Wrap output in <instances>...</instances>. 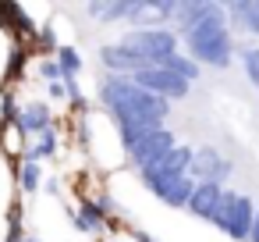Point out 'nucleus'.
<instances>
[{"label":"nucleus","mask_w":259,"mask_h":242,"mask_svg":"<svg viewBox=\"0 0 259 242\" xmlns=\"http://www.w3.org/2000/svg\"><path fill=\"white\" fill-rule=\"evenodd\" d=\"M100 103L103 111L114 118L117 125V139H121V150L132 153V146L153 132V128H163L167 125V114H170V103L146 93L135 79L128 75H107L100 82Z\"/></svg>","instance_id":"f257e3e1"},{"label":"nucleus","mask_w":259,"mask_h":242,"mask_svg":"<svg viewBox=\"0 0 259 242\" xmlns=\"http://www.w3.org/2000/svg\"><path fill=\"white\" fill-rule=\"evenodd\" d=\"M185 54L199 64V68H227L234 61V32L227 25V11L209 15L206 22H199L192 32L181 36Z\"/></svg>","instance_id":"f03ea898"},{"label":"nucleus","mask_w":259,"mask_h":242,"mask_svg":"<svg viewBox=\"0 0 259 242\" xmlns=\"http://www.w3.org/2000/svg\"><path fill=\"white\" fill-rule=\"evenodd\" d=\"M121 43L135 47L153 68L167 64V57L181 54V36L170 29V25H146V29H128L121 36Z\"/></svg>","instance_id":"7ed1b4c3"},{"label":"nucleus","mask_w":259,"mask_h":242,"mask_svg":"<svg viewBox=\"0 0 259 242\" xmlns=\"http://www.w3.org/2000/svg\"><path fill=\"white\" fill-rule=\"evenodd\" d=\"M255 203H252V196H245V192H224V199H220V210H217V217H213V228H220L227 238H234V242H248V235H252V221H255Z\"/></svg>","instance_id":"20e7f679"},{"label":"nucleus","mask_w":259,"mask_h":242,"mask_svg":"<svg viewBox=\"0 0 259 242\" xmlns=\"http://www.w3.org/2000/svg\"><path fill=\"white\" fill-rule=\"evenodd\" d=\"M192 146H185V143H178L170 153H163L153 167H146L139 178H142V185L149 189V192H156L160 185H167V182H174V178H185L188 171H192Z\"/></svg>","instance_id":"39448f33"},{"label":"nucleus","mask_w":259,"mask_h":242,"mask_svg":"<svg viewBox=\"0 0 259 242\" xmlns=\"http://www.w3.org/2000/svg\"><path fill=\"white\" fill-rule=\"evenodd\" d=\"M174 146H178V135H174V132L163 125V128H153V132H146V135H142V139L132 146L128 160H132V167L142 175L146 167H153V164H156L163 153H170Z\"/></svg>","instance_id":"423d86ee"},{"label":"nucleus","mask_w":259,"mask_h":242,"mask_svg":"<svg viewBox=\"0 0 259 242\" xmlns=\"http://www.w3.org/2000/svg\"><path fill=\"white\" fill-rule=\"evenodd\" d=\"M100 64L107 68V75H139V72H146V68H153L135 47H128V43H107V47H100Z\"/></svg>","instance_id":"0eeeda50"},{"label":"nucleus","mask_w":259,"mask_h":242,"mask_svg":"<svg viewBox=\"0 0 259 242\" xmlns=\"http://www.w3.org/2000/svg\"><path fill=\"white\" fill-rule=\"evenodd\" d=\"M146 93H153V96H160V100H167V103H174V100H185L188 96V82L185 79H178L174 72H167V68H146V72H139V75H132Z\"/></svg>","instance_id":"6e6552de"},{"label":"nucleus","mask_w":259,"mask_h":242,"mask_svg":"<svg viewBox=\"0 0 259 242\" xmlns=\"http://www.w3.org/2000/svg\"><path fill=\"white\" fill-rule=\"evenodd\" d=\"M195 182H213V185H227V178H231V160L220 153V150H213V146H199L195 153H192V171H188Z\"/></svg>","instance_id":"1a4fd4ad"},{"label":"nucleus","mask_w":259,"mask_h":242,"mask_svg":"<svg viewBox=\"0 0 259 242\" xmlns=\"http://www.w3.org/2000/svg\"><path fill=\"white\" fill-rule=\"evenodd\" d=\"M47 128H54V107H50L47 100L22 103V114H18V121H15V132H18L25 143H32V139L43 135Z\"/></svg>","instance_id":"9d476101"},{"label":"nucleus","mask_w":259,"mask_h":242,"mask_svg":"<svg viewBox=\"0 0 259 242\" xmlns=\"http://www.w3.org/2000/svg\"><path fill=\"white\" fill-rule=\"evenodd\" d=\"M0 29H4L15 43H29L36 36V25L29 18V11L15 0H0Z\"/></svg>","instance_id":"9b49d317"},{"label":"nucleus","mask_w":259,"mask_h":242,"mask_svg":"<svg viewBox=\"0 0 259 242\" xmlns=\"http://www.w3.org/2000/svg\"><path fill=\"white\" fill-rule=\"evenodd\" d=\"M217 11H224V4H217V0H178V15H174L170 29L178 36H185V32H192L199 22H206Z\"/></svg>","instance_id":"f8f14e48"},{"label":"nucleus","mask_w":259,"mask_h":242,"mask_svg":"<svg viewBox=\"0 0 259 242\" xmlns=\"http://www.w3.org/2000/svg\"><path fill=\"white\" fill-rule=\"evenodd\" d=\"M224 192H227V185L195 182V192H192V199H188V214H192V217H199V221H209V224H213V217H217V210H220Z\"/></svg>","instance_id":"ddd939ff"},{"label":"nucleus","mask_w":259,"mask_h":242,"mask_svg":"<svg viewBox=\"0 0 259 242\" xmlns=\"http://www.w3.org/2000/svg\"><path fill=\"white\" fill-rule=\"evenodd\" d=\"M227 25L231 32H245V36H259V0H227Z\"/></svg>","instance_id":"4468645a"},{"label":"nucleus","mask_w":259,"mask_h":242,"mask_svg":"<svg viewBox=\"0 0 259 242\" xmlns=\"http://www.w3.org/2000/svg\"><path fill=\"white\" fill-rule=\"evenodd\" d=\"M71 221H75V231H82V235H103L107 231V214L96 206L93 196H78V203L71 210Z\"/></svg>","instance_id":"2eb2a0df"},{"label":"nucleus","mask_w":259,"mask_h":242,"mask_svg":"<svg viewBox=\"0 0 259 242\" xmlns=\"http://www.w3.org/2000/svg\"><path fill=\"white\" fill-rule=\"evenodd\" d=\"M192 192H195V178L192 175H185V178H174V182H167V185H160L153 196L163 203V206H174V210H188V199H192Z\"/></svg>","instance_id":"dca6fc26"},{"label":"nucleus","mask_w":259,"mask_h":242,"mask_svg":"<svg viewBox=\"0 0 259 242\" xmlns=\"http://www.w3.org/2000/svg\"><path fill=\"white\" fill-rule=\"evenodd\" d=\"M57 150H61V128L54 125V128H47L43 135H36V139L25 146L22 160H29V164H43V160H54Z\"/></svg>","instance_id":"f3484780"},{"label":"nucleus","mask_w":259,"mask_h":242,"mask_svg":"<svg viewBox=\"0 0 259 242\" xmlns=\"http://www.w3.org/2000/svg\"><path fill=\"white\" fill-rule=\"evenodd\" d=\"M85 15L96 18L100 25H124L128 18V0H93V4H85Z\"/></svg>","instance_id":"a211bd4d"},{"label":"nucleus","mask_w":259,"mask_h":242,"mask_svg":"<svg viewBox=\"0 0 259 242\" xmlns=\"http://www.w3.org/2000/svg\"><path fill=\"white\" fill-rule=\"evenodd\" d=\"M160 68L174 72V75H178V79H185L188 86H192V82H199V75H202V68H199L185 50H181V54H174V57H167V64H160Z\"/></svg>","instance_id":"6ab92c4d"},{"label":"nucleus","mask_w":259,"mask_h":242,"mask_svg":"<svg viewBox=\"0 0 259 242\" xmlns=\"http://www.w3.org/2000/svg\"><path fill=\"white\" fill-rule=\"evenodd\" d=\"M15 178H18L22 196H32V192H39V189H43V167H39V164L22 160V164H18V171H15Z\"/></svg>","instance_id":"aec40b11"},{"label":"nucleus","mask_w":259,"mask_h":242,"mask_svg":"<svg viewBox=\"0 0 259 242\" xmlns=\"http://www.w3.org/2000/svg\"><path fill=\"white\" fill-rule=\"evenodd\" d=\"M4 242H25V210H22V196L11 199L8 206V235Z\"/></svg>","instance_id":"412c9836"},{"label":"nucleus","mask_w":259,"mask_h":242,"mask_svg":"<svg viewBox=\"0 0 259 242\" xmlns=\"http://www.w3.org/2000/svg\"><path fill=\"white\" fill-rule=\"evenodd\" d=\"M25 47L29 43H11V57H8V72H4L8 86H15L18 79H25Z\"/></svg>","instance_id":"4be33fe9"},{"label":"nucleus","mask_w":259,"mask_h":242,"mask_svg":"<svg viewBox=\"0 0 259 242\" xmlns=\"http://www.w3.org/2000/svg\"><path fill=\"white\" fill-rule=\"evenodd\" d=\"M178 0H149V25H174Z\"/></svg>","instance_id":"5701e85b"},{"label":"nucleus","mask_w":259,"mask_h":242,"mask_svg":"<svg viewBox=\"0 0 259 242\" xmlns=\"http://www.w3.org/2000/svg\"><path fill=\"white\" fill-rule=\"evenodd\" d=\"M29 47H32V50H39L43 57H54V54L61 50V43H57V36H54V29H50V25H39V29H36V36L29 40Z\"/></svg>","instance_id":"b1692460"},{"label":"nucleus","mask_w":259,"mask_h":242,"mask_svg":"<svg viewBox=\"0 0 259 242\" xmlns=\"http://www.w3.org/2000/svg\"><path fill=\"white\" fill-rule=\"evenodd\" d=\"M54 57H57V64H61L64 79H78V72H82V54H78L75 47H61Z\"/></svg>","instance_id":"393cba45"},{"label":"nucleus","mask_w":259,"mask_h":242,"mask_svg":"<svg viewBox=\"0 0 259 242\" xmlns=\"http://www.w3.org/2000/svg\"><path fill=\"white\" fill-rule=\"evenodd\" d=\"M238 61H241V68H245V79H248L252 86H259V47L238 50Z\"/></svg>","instance_id":"a878e982"},{"label":"nucleus","mask_w":259,"mask_h":242,"mask_svg":"<svg viewBox=\"0 0 259 242\" xmlns=\"http://www.w3.org/2000/svg\"><path fill=\"white\" fill-rule=\"evenodd\" d=\"M36 72H39V79H43L47 86H54V82H64V72H61V64H57V57H39V64H36Z\"/></svg>","instance_id":"bb28decb"},{"label":"nucleus","mask_w":259,"mask_h":242,"mask_svg":"<svg viewBox=\"0 0 259 242\" xmlns=\"http://www.w3.org/2000/svg\"><path fill=\"white\" fill-rule=\"evenodd\" d=\"M22 114V103L15 100V93H0V118H4L8 125H15Z\"/></svg>","instance_id":"cd10ccee"},{"label":"nucleus","mask_w":259,"mask_h":242,"mask_svg":"<svg viewBox=\"0 0 259 242\" xmlns=\"http://www.w3.org/2000/svg\"><path fill=\"white\" fill-rule=\"evenodd\" d=\"M47 96H50V100H68V93H64V82H54V86H47Z\"/></svg>","instance_id":"c85d7f7f"},{"label":"nucleus","mask_w":259,"mask_h":242,"mask_svg":"<svg viewBox=\"0 0 259 242\" xmlns=\"http://www.w3.org/2000/svg\"><path fill=\"white\" fill-rule=\"evenodd\" d=\"M132 238H135V242H160V238H156V235H149L146 228H132Z\"/></svg>","instance_id":"c756f323"},{"label":"nucleus","mask_w":259,"mask_h":242,"mask_svg":"<svg viewBox=\"0 0 259 242\" xmlns=\"http://www.w3.org/2000/svg\"><path fill=\"white\" fill-rule=\"evenodd\" d=\"M43 189H47L50 196H57V192H61V182H57V178H50V182H43Z\"/></svg>","instance_id":"7c9ffc66"},{"label":"nucleus","mask_w":259,"mask_h":242,"mask_svg":"<svg viewBox=\"0 0 259 242\" xmlns=\"http://www.w3.org/2000/svg\"><path fill=\"white\" fill-rule=\"evenodd\" d=\"M248 242H259V210H255V221H252V235H248Z\"/></svg>","instance_id":"2f4dec72"},{"label":"nucleus","mask_w":259,"mask_h":242,"mask_svg":"<svg viewBox=\"0 0 259 242\" xmlns=\"http://www.w3.org/2000/svg\"><path fill=\"white\" fill-rule=\"evenodd\" d=\"M25 242H43V238H36V235H25Z\"/></svg>","instance_id":"473e14b6"},{"label":"nucleus","mask_w":259,"mask_h":242,"mask_svg":"<svg viewBox=\"0 0 259 242\" xmlns=\"http://www.w3.org/2000/svg\"><path fill=\"white\" fill-rule=\"evenodd\" d=\"M110 242H114V238H110Z\"/></svg>","instance_id":"72a5a7b5"}]
</instances>
